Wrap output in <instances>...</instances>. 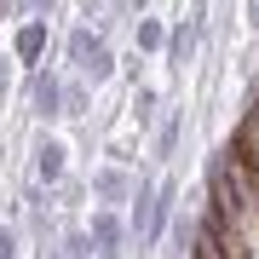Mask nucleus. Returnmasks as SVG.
Segmentation results:
<instances>
[{"label": "nucleus", "instance_id": "nucleus-1", "mask_svg": "<svg viewBox=\"0 0 259 259\" xmlns=\"http://www.w3.org/2000/svg\"><path fill=\"white\" fill-rule=\"evenodd\" d=\"M87 236H93V259H127V242H133V231H127V219H121V207H93L87 213Z\"/></svg>", "mask_w": 259, "mask_h": 259}, {"label": "nucleus", "instance_id": "nucleus-2", "mask_svg": "<svg viewBox=\"0 0 259 259\" xmlns=\"http://www.w3.org/2000/svg\"><path fill=\"white\" fill-rule=\"evenodd\" d=\"M29 156H35V161H29V173H35V185H47V190H58V185H64V173H69V144L58 139L52 127H40V133H35V144H29Z\"/></svg>", "mask_w": 259, "mask_h": 259}, {"label": "nucleus", "instance_id": "nucleus-3", "mask_svg": "<svg viewBox=\"0 0 259 259\" xmlns=\"http://www.w3.org/2000/svg\"><path fill=\"white\" fill-rule=\"evenodd\" d=\"M29 115L40 121V127H52V121H64V69H29Z\"/></svg>", "mask_w": 259, "mask_h": 259}, {"label": "nucleus", "instance_id": "nucleus-4", "mask_svg": "<svg viewBox=\"0 0 259 259\" xmlns=\"http://www.w3.org/2000/svg\"><path fill=\"white\" fill-rule=\"evenodd\" d=\"M47 47H52V29H47V18H18V35H12V64L40 69Z\"/></svg>", "mask_w": 259, "mask_h": 259}, {"label": "nucleus", "instance_id": "nucleus-5", "mask_svg": "<svg viewBox=\"0 0 259 259\" xmlns=\"http://www.w3.org/2000/svg\"><path fill=\"white\" fill-rule=\"evenodd\" d=\"M87 190H93V196H98L104 207H121V202L133 196V179H127V167H121V161H110V167H93Z\"/></svg>", "mask_w": 259, "mask_h": 259}, {"label": "nucleus", "instance_id": "nucleus-6", "mask_svg": "<svg viewBox=\"0 0 259 259\" xmlns=\"http://www.w3.org/2000/svg\"><path fill=\"white\" fill-rule=\"evenodd\" d=\"M133 52H139V58L167 52V23L156 18V12H139V18H133Z\"/></svg>", "mask_w": 259, "mask_h": 259}, {"label": "nucleus", "instance_id": "nucleus-7", "mask_svg": "<svg viewBox=\"0 0 259 259\" xmlns=\"http://www.w3.org/2000/svg\"><path fill=\"white\" fill-rule=\"evenodd\" d=\"M69 75H81L93 93H98V87H110V81H115V47H110V35H104L98 47H93V58H87L81 69H69Z\"/></svg>", "mask_w": 259, "mask_h": 259}, {"label": "nucleus", "instance_id": "nucleus-8", "mask_svg": "<svg viewBox=\"0 0 259 259\" xmlns=\"http://www.w3.org/2000/svg\"><path fill=\"white\" fill-rule=\"evenodd\" d=\"M104 40V29H93V23H75L69 35H64V69H81L87 58H93V47Z\"/></svg>", "mask_w": 259, "mask_h": 259}, {"label": "nucleus", "instance_id": "nucleus-9", "mask_svg": "<svg viewBox=\"0 0 259 259\" xmlns=\"http://www.w3.org/2000/svg\"><path fill=\"white\" fill-rule=\"evenodd\" d=\"M64 115L69 121H87V115H93V87H87L81 75H69V69H64Z\"/></svg>", "mask_w": 259, "mask_h": 259}, {"label": "nucleus", "instance_id": "nucleus-10", "mask_svg": "<svg viewBox=\"0 0 259 259\" xmlns=\"http://www.w3.org/2000/svg\"><path fill=\"white\" fill-rule=\"evenodd\" d=\"M179 133H185V110H167V115H161V127H156V161H167V156H173Z\"/></svg>", "mask_w": 259, "mask_h": 259}, {"label": "nucleus", "instance_id": "nucleus-11", "mask_svg": "<svg viewBox=\"0 0 259 259\" xmlns=\"http://www.w3.org/2000/svg\"><path fill=\"white\" fill-rule=\"evenodd\" d=\"M58 253H64V259H93V236H87V225H69V231L58 236Z\"/></svg>", "mask_w": 259, "mask_h": 259}, {"label": "nucleus", "instance_id": "nucleus-12", "mask_svg": "<svg viewBox=\"0 0 259 259\" xmlns=\"http://www.w3.org/2000/svg\"><path fill=\"white\" fill-rule=\"evenodd\" d=\"M156 110H161V98H156V87H133V121H139V127H150V121H156Z\"/></svg>", "mask_w": 259, "mask_h": 259}, {"label": "nucleus", "instance_id": "nucleus-13", "mask_svg": "<svg viewBox=\"0 0 259 259\" xmlns=\"http://www.w3.org/2000/svg\"><path fill=\"white\" fill-rule=\"evenodd\" d=\"M18 248H23L18 225H0V259H18Z\"/></svg>", "mask_w": 259, "mask_h": 259}, {"label": "nucleus", "instance_id": "nucleus-14", "mask_svg": "<svg viewBox=\"0 0 259 259\" xmlns=\"http://www.w3.org/2000/svg\"><path fill=\"white\" fill-rule=\"evenodd\" d=\"M6 93H12V58H0V104H6Z\"/></svg>", "mask_w": 259, "mask_h": 259}, {"label": "nucleus", "instance_id": "nucleus-15", "mask_svg": "<svg viewBox=\"0 0 259 259\" xmlns=\"http://www.w3.org/2000/svg\"><path fill=\"white\" fill-rule=\"evenodd\" d=\"M115 12H133V18H139V12H150V0H110Z\"/></svg>", "mask_w": 259, "mask_h": 259}, {"label": "nucleus", "instance_id": "nucleus-16", "mask_svg": "<svg viewBox=\"0 0 259 259\" xmlns=\"http://www.w3.org/2000/svg\"><path fill=\"white\" fill-rule=\"evenodd\" d=\"M35 259H64V253H58V242H40V248H35Z\"/></svg>", "mask_w": 259, "mask_h": 259}]
</instances>
